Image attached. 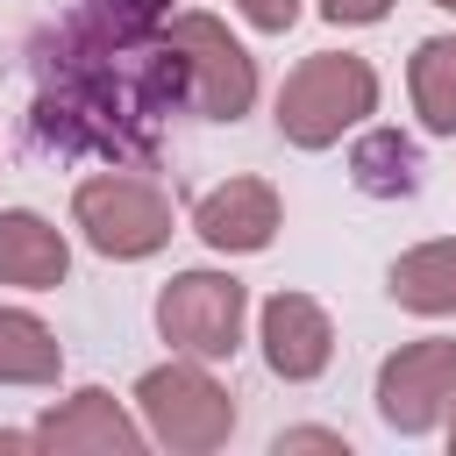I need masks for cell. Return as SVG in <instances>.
<instances>
[{"mask_svg": "<svg viewBox=\"0 0 456 456\" xmlns=\"http://www.w3.org/2000/svg\"><path fill=\"white\" fill-rule=\"evenodd\" d=\"M370 114H378V71L356 50H314L278 86V135L292 150H328Z\"/></svg>", "mask_w": 456, "mask_h": 456, "instance_id": "1", "label": "cell"}, {"mask_svg": "<svg viewBox=\"0 0 456 456\" xmlns=\"http://www.w3.org/2000/svg\"><path fill=\"white\" fill-rule=\"evenodd\" d=\"M71 228L114 264H142L171 242V192L142 171H93L71 192Z\"/></svg>", "mask_w": 456, "mask_h": 456, "instance_id": "2", "label": "cell"}, {"mask_svg": "<svg viewBox=\"0 0 456 456\" xmlns=\"http://www.w3.org/2000/svg\"><path fill=\"white\" fill-rule=\"evenodd\" d=\"M135 406H142L150 442L185 449V456L221 449V442L235 435V399L221 392V378H214L200 356H192V363H157V370H142V378H135Z\"/></svg>", "mask_w": 456, "mask_h": 456, "instance_id": "3", "label": "cell"}, {"mask_svg": "<svg viewBox=\"0 0 456 456\" xmlns=\"http://www.w3.org/2000/svg\"><path fill=\"white\" fill-rule=\"evenodd\" d=\"M164 43L178 57L185 100L207 121H242L249 114V100H256V57L228 36V21H214V14H171Z\"/></svg>", "mask_w": 456, "mask_h": 456, "instance_id": "4", "label": "cell"}, {"mask_svg": "<svg viewBox=\"0 0 456 456\" xmlns=\"http://www.w3.org/2000/svg\"><path fill=\"white\" fill-rule=\"evenodd\" d=\"M242 321H249V292L228 271H178L157 292V335L178 356H200V363L235 356L242 349Z\"/></svg>", "mask_w": 456, "mask_h": 456, "instance_id": "5", "label": "cell"}, {"mask_svg": "<svg viewBox=\"0 0 456 456\" xmlns=\"http://www.w3.org/2000/svg\"><path fill=\"white\" fill-rule=\"evenodd\" d=\"M456 406V342L428 335V342H399L378 363V413L399 435H428L442 428Z\"/></svg>", "mask_w": 456, "mask_h": 456, "instance_id": "6", "label": "cell"}, {"mask_svg": "<svg viewBox=\"0 0 456 456\" xmlns=\"http://www.w3.org/2000/svg\"><path fill=\"white\" fill-rule=\"evenodd\" d=\"M256 342H264L271 378H285V385H314L335 363V321L306 292H271L256 314Z\"/></svg>", "mask_w": 456, "mask_h": 456, "instance_id": "7", "label": "cell"}, {"mask_svg": "<svg viewBox=\"0 0 456 456\" xmlns=\"http://www.w3.org/2000/svg\"><path fill=\"white\" fill-rule=\"evenodd\" d=\"M278 228H285V207L271 178H228L192 207V235L221 256H256L278 242Z\"/></svg>", "mask_w": 456, "mask_h": 456, "instance_id": "8", "label": "cell"}, {"mask_svg": "<svg viewBox=\"0 0 456 456\" xmlns=\"http://www.w3.org/2000/svg\"><path fill=\"white\" fill-rule=\"evenodd\" d=\"M142 442H150V428H142V420H128V406H121L114 392H100V385L71 392L64 406H50V413L36 420V449H93V456H135Z\"/></svg>", "mask_w": 456, "mask_h": 456, "instance_id": "9", "label": "cell"}, {"mask_svg": "<svg viewBox=\"0 0 456 456\" xmlns=\"http://www.w3.org/2000/svg\"><path fill=\"white\" fill-rule=\"evenodd\" d=\"M71 271V242L57 221H43L36 207H7L0 214V285L21 292H57Z\"/></svg>", "mask_w": 456, "mask_h": 456, "instance_id": "10", "label": "cell"}, {"mask_svg": "<svg viewBox=\"0 0 456 456\" xmlns=\"http://www.w3.org/2000/svg\"><path fill=\"white\" fill-rule=\"evenodd\" d=\"M385 292H392L406 314H428V321L456 314V235L406 249V256L385 271Z\"/></svg>", "mask_w": 456, "mask_h": 456, "instance_id": "11", "label": "cell"}, {"mask_svg": "<svg viewBox=\"0 0 456 456\" xmlns=\"http://www.w3.org/2000/svg\"><path fill=\"white\" fill-rule=\"evenodd\" d=\"M406 93L428 135H456V36H428L406 64Z\"/></svg>", "mask_w": 456, "mask_h": 456, "instance_id": "12", "label": "cell"}, {"mask_svg": "<svg viewBox=\"0 0 456 456\" xmlns=\"http://www.w3.org/2000/svg\"><path fill=\"white\" fill-rule=\"evenodd\" d=\"M64 370V342L21 314V306H0V385H50Z\"/></svg>", "mask_w": 456, "mask_h": 456, "instance_id": "13", "label": "cell"}, {"mask_svg": "<svg viewBox=\"0 0 456 456\" xmlns=\"http://www.w3.org/2000/svg\"><path fill=\"white\" fill-rule=\"evenodd\" d=\"M349 171H356V185H363L370 200H406V192L420 185V150H413L399 128H370V135L356 142Z\"/></svg>", "mask_w": 456, "mask_h": 456, "instance_id": "14", "label": "cell"}, {"mask_svg": "<svg viewBox=\"0 0 456 456\" xmlns=\"http://www.w3.org/2000/svg\"><path fill=\"white\" fill-rule=\"evenodd\" d=\"M235 7H242V21L264 28V36H285V28L299 21V0H235Z\"/></svg>", "mask_w": 456, "mask_h": 456, "instance_id": "15", "label": "cell"}, {"mask_svg": "<svg viewBox=\"0 0 456 456\" xmlns=\"http://www.w3.org/2000/svg\"><path fill=\"white\" fill-rule=\"evenodd\" d=\"M321 14H328L335 28H370V21L392 14V0H321Z\"/></svg>", "mask_w": 456, "mask_h": 456, "instance_id": "16", "label": "cell"}, {"mask_svg": "<svg viewBox=\"0 0 456 456\" xmlns=\"http://www.w3.org/2000/svg\"><path fill=\"white\" fill-rule=\"evenodd\" d=\"M271 449H278V456H285V449H335V456H342V449H349V442H342V435H335V428H285V435H278V442H271Z\"/></svg>", "mask_w": 456, "mask_h": 456, "instance_id": "17", "label": "cell"}, {"mask_svg": "<svg viewBox=\"0 0 456 456\" xmlns=\"http://www.w3.org/2000/svg\"><path fill=\"white\" fill-rule=\"evenodd\" d=\"M449 449H456V420H449Z\"/></svg>", "mask_w": 456, "mask_h": 456, "instance_id": "18", "label": "cell"}, {"mask_svg": "<svg viewBox=\"0 0 456 456\" xmlns=\"http://www.w3.org/2000/svg\"><path fill=\"white\" fill-rule=\"evenodd\" d=\"M435 7H449V14H456V0H435Z\"/></svg>", "mask_w": 456, "mask_h": 456, "instance_id": "19", "label": "cell"}, {"mask_svg": "<svg viewBox=\"0 0 456 456\" xmlns=\"http://www.w3.org/2000/svg\"><path fill=\"white\" fill-rule=\"evenodd\" d=\"M150 7H164V0H150Z\"/></svg>", "mask_w": 456, "mask_h": 456, "instance_id": "20", "label": "cell"}]
</instances>
